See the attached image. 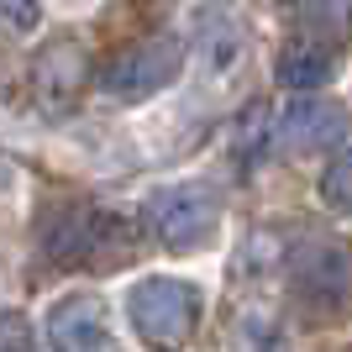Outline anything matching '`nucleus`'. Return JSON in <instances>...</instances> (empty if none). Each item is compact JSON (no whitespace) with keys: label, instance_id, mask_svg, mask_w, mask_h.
<instances>
[{"label":"nucleus","instance_id":"1","mask_svg":"<svg viewBox=\"0 0 352 352\" xmlns=\"http://www.w3.org/2000/svg\"><path fill=\"white\" fill-rule=\"evenodd\" d=\"M126 321L153 352H179L200 326V289L168 274H147L126 289Z\"/></svg>","mask_w":352,"mask_h":352},{"label":"nucleus","instance_id":"2","mask_svg":"<svg viewBox=\"0 0 352 352\" xmlns=\"http://www.w3.org/2000/svg\"><path fill=\"white\" fill-rule=\"evenodd\" d=\"M289 289L310 316H347L352 248L337 242V236H300L289 248Z\"/></svg>","mask_w":352,"mask_h":352},{"label":"nucleus","instance_id":"3","mask_svg":"<svg viewBox=\"0 0 352 352\" xmlns=\"http://www.w3.org/2000/svg\"><path fill=\"white\" fill-rule=\"evenodd\" d=\"M184 69V37L174 32H158V37H142V43L121 47L116 58L100 69V95L116 105H142L153 100L158 89H168Z\"/></svg>","mask_w":352,"mask_h":352},{"label":"nucleus","instance_id":"4","mask_svg":"<svg viewBox=\"0 0 352 352\" xmlns=\"http://www.w3.org/2000/svg\"><path fill=\"white\" fill-rule=\"evenodd\" d=\"M121 242V221L100 206H53L37 221V252L53 268H85L95 252Z\"/></svg>","mask_w":352,"mask_h":352},{"label":"nucleus","instance_id":"5","mask_svg":"<svg viewBox=\"0 0 352 352\" xmlns=\"http://www.w3.org/2000/svg\"><path fill=\"white\" fill-rule=\"evenodd\" d=\"M147 232L158 236L168 252H190L200 248L221 221V195L206 184H168V190H153L142 206Z\"/></svg>","mask_w":352,"mask_h":352},{"label":"nucleus","instance_id":"6","mask_svg":"<svg viewBox=\"0 0 352 352\" xmlns=\"http://www.w3.org/2000/svg\"><path fill=\"white\" fill-rule=\"evenodd\" d=\"M85 79H89L85 47L74 43V37H58V43L43 47L37 63H32V100H37V111H47V116H63V111L79 100Z\"/></svg>","mask_w":352,"mask_h":352},{"label":"nucleus","instance_id":"7","mask_svg":"<svg viewBox=\"0 0 352 352\" xmlns=\"http://www.w3.org/2000/svg\"><path fill=\"white\" fill-rule=\"evenodd\" d=\"M47 347L53 352H105L111 347V316L100 294H63L47 310Z\"/></svg>","mask_w":352,"mask_h":352},{"label":"nucleus","instance_id":"8","mask_svg":"<svg viewBox=\"0 0 352 352\" xmlns=\"http://www.w3.org/2000/svg\"><path fill=\"white\" fill-rule=\"evenodd\" d=\"M347 132V116H342L337 100H321V95H294L279 111V126H274V142L294 147V153H316V147H337V137Z\"/></svg>","mask_w":352,"mask_h":352},{"label":"nucleus","instance_id":"9","mask_svg":"<svg viewBox=\"0 0 352 352\" xmlns=\"http://www.w3.org/2000/svg\"><path fill=\"white\" fill-rule=\"evenodd\" d=\"M274 79H279L289 95H310L316 85L331 79V53H326L316 37H289L274 58Z\"/></svg>","mask_w":352,"mask_h":352},{"label":"nucleus","instance_id":"10","mask_svg":"<svg viewBox=\"0 0 352 352\" xmlns=\"http://www.w3.org/2000/svg\"><path fill=\"white\" fill-rule=\"evenodd\" d=\"M232 352H289V337H284L279 316L268 310H242L232 326Z\"/></svg>","mask_w":352,"mask_h":352},{"label":"nucleus","instance_id":"11","mask_svg":"<svg viewBox=\"0 0 352 352\" xmlns=\"http://www.w3.org/2000/svg\"><path fill=\"white\" fill-rule=\"evenodd\" d=\"M321 200L331 210H352V147L331 153V163L321 168Z\"/></svg>","mask_w":352,"mask_h":352},{"label":"nucleus","instance_id":"12","mask_svg":"<svg viewBox=\"0 0 352 352\" xmlns=\"http://www.w3.org/2000/svg\"><path fill=\"white\" fill-rule=\"evenodd\" d=\"M0 347L6 352H32V326L21 310H6V321H0Z\"/></svg>","mask_w":352,"mask_h":352},{"label":"nucleus","instance_id":"13","mask_svg":"<svg viewBox=\"0 0 352 352\" xmlns=\"http://www.w3.org/2000/svg\"><path fill=\"white\" fill-rule=\"evenodd\" d=\"M6 21H11V27H32L37 11H32V6H6Z\"/></svg>","mask_w":352,"mask_h":352}]
</instances>
